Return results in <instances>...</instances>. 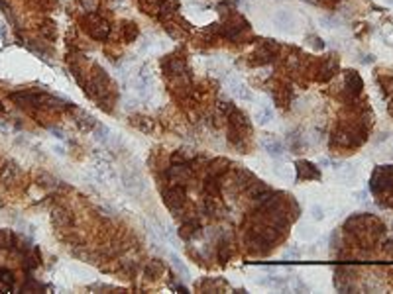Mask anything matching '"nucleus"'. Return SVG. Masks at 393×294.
<instances>
[{"mask_svg": "<svg viewBox=\"0 0 393 294\" xmlns=\"http://www.w3.org/2000/svg\"><path fill=\"white\" fill-rule=\"evenodd\" d=\"M12 290V286H8V284H2L0 282V292H10Z\"/></svg>", "mask_w": 393, "mask_h": 294, "instance_id": "36", "label": "nucleus"}, {"mask_svg": "<svg viewBox=\"0 0 393 294\" xmlns=\"http://www.w3.org/2000/svg\"><path fill=\"white\" fill-rule=\"evenodd\" d=\"M185 198L187 194L181 186H169L163 192V202H165V206L169 210H173V212H177V210H181L185 206Z\"/></svg>", "mask_w": 393, "mask_h": 294, "instance_id": "5", "label": "nucleus"}, {"mask_svg": "<svg viewBox=\"0 0 393 294\" xmlns=\"http://www.w3.org/2000/svg\"><path fill=\"white\" fill-rule=\"evenodd\" d=\"M278 53H279V46L276 42H264L261 46L255 49L254 53L250 55V65L254 67H264V65H270L278 59Z\"/></svg>", "mask_w": 393, "mask_h": 294, "instance_id": "3", "label": "nucleus"}, {"mask_svg": "<svg viewBox=\"0 0 393 294\" xmlns=\"http://www.w3.org/2000/svg\"><path fill=\"white\" fill-rule=\"evenodd\" d=\"M98 134H108V130H106V128H100V126H98ZM96 137H98V139H100V137L104 139L106 136H96Z\"/></svg>", "mask_w": 393, "mask_h": 294, "instance_id": "37", "label": "nucleus"}, {"mask_svg": "<svg viewBox=\"0 0 393 294\" xmlns=\"http://www.w3.org/2000/svg\"><path fill=\"white\" fill-rule=\"evenodd\" d=\"M228 167H230V161L224 157H216L212 159L210 163H208L207 171L208 175H214V177H220L224 171H228Z\"/></svg>", "mask_w": 393, "mask_h": 294, "instance_id": "15", "label": "nucleus"}, {"mask_svg": "<svg viewBox=\"0 0 393 294\" xmlns=\"http://www.w3.org/2000/svg\"><path fill=\"white\" fill-rule=\"evenodd\" d=\"M191 175H193V163L191 161H187V163H173L167 169V173H165V177L171 182H187L191 179Z\"/></svg>", "mask_w": 393, "mask_h": 294, "instance_id": "6", "label": "nucleus"}, {"mask_svg": "<svg viewBox=\"0 0 393 294\" xmlns=\"http://www.w3.org/2000/svg\"><path fill=\"white\" fill-rule=\"evenodd\" d=\"M20 177H22V169H20L18 163H14V161H4L2 163V167H0V182L4 186H14L16 182L20 181Z\"/></svg>", "mask_w": 393, "mask_h": 294, "instance_id": "4", "label": "nucleus"}, {"mask_svg": "<svg viewBox=\"0 0 393 294\" xmlns=\"http://www.w3.org/2000/svg\"><path fill=\"white\" fill-rule=\"evenodd\" d=\"M163 271H165V267H163L162 261L154 259V261H150V263L146 265L144 274H146V278H150V280H158V278L163 274Z\"/></svg>", "mask_w": 393, "mask_h": 294, "instance_id": "17", "label": "nucleus"}, {"mask_svg": "<svg viewBox=\"0 0 393 294\" xmlns=\"http://www.w3.org/2000/svg\"><path fill=\"white\" fill-rule=\"evenodd\" d=\"M248 32H250L248 20L242 18L240 14H236V12H228L226 22L220 24V36L234 42V44H240L242 38H244V34H248Z\"/></svg>", "mask_w": 393, "mask_h": 294, "instance_id": "1", "label": "nucleus"}, {"mask_svg": "<svg viewBox=\"0 0 393 294\" xmlns=\"http://www.w3.org/2000/svg\"><path fill=\"white\" fill-rule=\"evenodd\" d=\"M272 120H274L272 108H257V110H255V122H257L259 126H268Z\"/></svg>", "mask_w": 393, "mask_h": 294, "instance_id": "25", "label": "nucleus"}, {"mask_svg": "<svg viewBox=\"0 0 393 294\" xmlns=\"http://www.w3.org/2000/svg\"><path fill=\"white\" fill-rule=\"evenodd\" d=\"M16 247V235L10 229H0V249Z\"/></svg>", "mask_w": 393, "mask_h": 294, "instance_id": "24", "label": "nucleus"}, {"mask_svg": "<svg viewBox=\"0 0 393 294\" xmlns=\"http://www.w3.org/2000/svg\"><path fill=\"white\" fill-rule=\"evenodd\" d=\"M232 110H234V104L232 102H218V112H220V116H230Z\"/></svg>", "mask_w": 393, "mask_h": 294, "instance_id": "32", "label": "nucleus"}, {"mask_svg": "<svg viewBox=\"0 0 393 294\" xmlns=\"http://www.w3.org/2000/svg\"><path fill=\"white\" fill-rule=\"evenodd\" d=\"M171 263H173V267H175L177 271H179V272H183V276H185V278H187V276H189V271H187V267H185V265L181 263V259H179V257H175V255H171Z\"/></svg>", "mask_w": 393, "mask_h": 294, "instance_id": "31", "label": "nucleus"}, {"mask_svg": "<svg viewBox=\"0 0 393 294\" xmlns=\"http://www.w3.org/2000/svg\"><path fill=\"white\" fill-rule=\"evenodd\" d=\"M228 128L234 130V132H238V134H250L252 132V126H250V120H248V116L244 112H240V110H232L230 116H228Z\"/></svg>", "mask_w": 393, "mask_h": 294, "instance_id": "9", "label": "nucleus"}, {"mask_svg": "<svg viewBox=\"0 0 393 294\" xmlns=\"http://www.w3.org/2000/svg\"><path fill=\"white\" fill-rule=\"evenodd\" d=\"M4 112V106H2V102H0V114Z\"/></svg>", "mask_w": 393, "mask_h": 294, "instance_id": "38", "label": "nucleus"}, {"mask_svg": "<svg viewBox=\"0 0 393 294\" xmlns=\"http://www.w3.org/2000/svg\"><path fill=\"white\" fill-rule=\"evenodd\" d=\"M362 87H364V83H362L360 75L356 71H346V75H344V94L350 100H354L362 92Z\"/></svg>", "mask_w": 393, "mask_h": 294, "instance_id": "10", "label": "nucleus"}, {"mask_svg": "<svg viewBox=\"0 0 393 294\" xmlns=\"http://www.w3.org/2000/svg\"><path fill=\"white\" fill-rule=\"evenodd\" d=\"M22 290L24 292H32V290H42V284L38 282V280H34L32 276L28 278V282L26 284H22Z\"/></svg>", "mask_w": 393, "mask_h": 294, "instance_id": "30", "label": "nucleus"}, {"mask_svg": "<svg viewBox=\"0 0 393 294\" xmlns=\"http://www.w3.org/2000/svg\"><path fill=\"white\" fill-rule=\"evenodd\" d=\"M132 126L140 128L142 132H152V128H154L152 120H150V118H144V116H136V118H132Z\"/></svg>", "mask_w": 393, "mask_h": 294, "instance_id": "27", "label": "nucleus"}, {"mask_svg": "<svg viewBox=\"0 0 393 294\" xmlns=\"http://www.w3.org/2000/svg\"><path fill=\"white\" fill-rule=\"evenodd\" d=\"M203 188H205V192H207L208 196H218V194H220V188H222V184H220V181H218V177H214V175H208L207 179H205Z\"/></svg>", "mask_w": 393, "mask_h": 294, "instance_id": "20", "label": "nucleus"}, {"mask_svg": "<svg viewBox=\"0 0 393 294\" xmlns=\"http://www.w3.org/2000/svg\"><path fill=\"white\" fill-rule=\"evenodd\" d=\"M274 100H276L278 106L285 108L289 104V100H291V89L289 87H279V89H276L274 91Z\"/></svg>", "mask_w": 393, "mask_h": 294, "instance_id": "21", "label": "nucleus"}, {"mask_svg": "<svg viewBox=\"0 0 393 294\" xmlns=\"http://www.w3.org/2000/svg\"><path fill=\"white\" fill-rule=\"evenodd\" d=\"M0 282L8 284V286H14V272L8 271V269H0Z\"/></svg>", "mask_w": 393, "mask_h": 294, "instance_id": "29", "label": "nucleus"}, {"mask_svg": "<svg viewBox=\"0 0 393 294\" xmlns=\"http://www.w3.org/2000/svg\"><path fill=\"white\" fill-rule=\"evenodd\" d=\"M234 92H236L240 98H250V92L246 91V87H240V85H238V87L234 89Z\"/></svg>", "mask_w": 393, "mask_h": 294, "instance_id": "34", "label": "nucleus"}, {"mask_svg": "<svg viewBox=\"0 0 393 294\" xmlns=\"http://www.w3.org/2000/svg\"><path fill=\"white\" fill-rule=\"evenodd\" d=\"M51 222H53V226L61 227V229L63 227H71L73 226V212H69L63 206H57L53 210V214H51Z\"/></svg>", "mask_w": 393, "mask_h": 294, "instance_id": "11", "label": "nucleus"}, {"mask_svg": "<svg viewBox=\"0 0 393 294\" xmlns=\"http://www.w3.org/2000/svg\"><path fill=\"white\" fill-rule=\"evenodd\" d=\"M163 73L171 79V77H181V75H187V63L183 57L179 55H169L165 61H163Z\"/></svg>", "mask_w": 393, "mask_h": 294, "instance_id": "8", "label": "nucleus"}, {"mask_svg": "<svg viewBox=\"0 0 393 294\" xmlns=\"http://www.w3.org/2000/svg\"><path fill=\"white\" fill-rule=\"evenodd\" d=\"M199 231H201V224L199 222H195V220H187L183 226L179 227V237L181 239H193V237H197L199 235Z\"/></svg>", "mask_w": 393, "mask_h": 294, "instance_id": "14", "label": "nucleus"}, {"mask_svg": "<svg viewBox=\"0 0 393 294\" xmlns=\"http://www.w3.org/2000/svg\"><path fill=\"white\" fill-rule=\"evenodd\" d=\"M297 177L303 181H317V179H321V171L309 161H299L297 163Z\"/></svg>", "mask_w": 393, "mask_h": 294, "instance_id": "12", "label": "nucleus"}, {"mask_svg": "<svg viewBox=\"0 0 393 294\" xmlns=\"http://www.w3.org/2000/svg\"><path fill=\"white\" fill-rule=\"evenodd\" d=\"M311 46L315 47V49H323L324 44H321V40H319V38H311Z\"/></svg>", "mask_w": 393, "mask_h": 294, "instance_id": "35", "label": "nucleus"}, {"mask_svg": "<svg viewBox=\"0 0 393 294\" xmlns=\"http://www.w3.org/2000/svg\"><path fill=\"white\" fill-rule=\"evenodd\" d=\"M261 145H264V149L270 153V155H274V157H281L283 155V143L276 139V137H266L264 141H261Z\"/></svg>", "mask_w": 393, "mask_h": 294, "instance_id": "19", "label": "nucleus"}, {"mask_svg": "<svg viewBox=\"0 0 393 294\" xmlns=\"http://www.w3.org/2000/svg\"><path fill=\"white\" fill-rule=\"evenodd\" d=\"M81 6H83L87 12H94V10H96V0H81Z\"/></svg>", "mask_w": 393, "mask_h": 294, "instance_id": "33", "label": "nucleus"}, {"mask_svg": "<svg viewBox=\"0 0 393 294\" xmlns=\"http://www.w3.org/2000/svg\"><path fill=\"white\" fill-rule=\"evenodd\" d=\"M268 190H272V188H270V186H268L264 181H257V179H254V181L244 188V192H246L252 200H255L257 196H261V194H264V192H268Z\"/></svg>", "mask_w": 393, "mask_h": 294, "instance_id": "16", "label": "nucleus"}, {"mask_svg": "<svg viewBox=\"0 0 393 294\" xmlns=\"http://www.w3.org/2000/svg\"><path fill=\"white\" fill-rule=\"evenodd\" d=\"M40 36L47 40V42H55V38H57V28H55V24L51 22V20H47L40 26Z\"/></svg>", "mask_w": 393, "mask_h": 294, "instance_id": "23", "label": "nucleus"}, {"mask_svg": "<svg viewBox=\"0 0 393 294\" xmlns=\"http://www.w3.org/2000/svg\"><path fill=\"white\" fill-rule=\"evenodd\" d=\"M187 161H193V153H187L185 149H177V151H173V155H171V163H187Z\"/></svg>", "mask_w": 393, "mask_h": 294, "instance_id": "28", "label": "nucleus"}, {"mask_svg": "<svg viewBox=\"0 0 393 294\" xmlns=\"http://www.w3.org/2000/svg\"><path fill=\"white\" fill-rule=\"evenodd\" d=\"M179 6H181L179 0H160V4H158V16L162 20H169L171 16L177 14Z\"/></svg>", "mask_w": 393, "mask_h": 294, "instance_id": "13", "label": "nucleus"}, {"mask_svg": "<svg viewBox=\"0 0 393 294\" xmlns=\"http://www.w3.org/2000/svg\"><path fill=\"white\" fill-rule=\"evenodd\" d=\"M79 116H77V126H79V130H83V132H91L94 126H96V122H94V118L91 116V114H87V112H77Z\"/></svg>", "mask_w": 393, "mask_h": 294, "instance_id": "22", "label": "nucleus"}, {"mask_svg": "<svg viewBox=\"0 0 393 294\" xmlns=\"http://www.w3.org/2000/svg\"><path fill=\"white\" fill-rule=\"evenodd\" d=\"M140 30H138V24L136 22H124L120 26V36H122V40L124 42H134L136 38H138Z\"/></svg>", "mask_w": 393, "mask_h": 294, "instance_id": "18", "label": "nucleus"}, {"mask_svg": "<svg viewBox=\"0 0 393 294\" xmlns=\"http://www.w3.org/2000/svg\"><path fill=\"white\" fill-rule=\"evenodd\" d=\"M232 251H230V241L228 239H220L218 241V261L220 263H226L230 259Z\"/></svg>", "mask_w": 393, "mask_h": 294, "instance_id": "26", "label": "nucleus"}, {"mask_svg": "<svg viewBox=\"0 0 393 294\" xmlns=\"http://www.w3.org/2000/svg\"><path fill=\"white\" fill-rule=\"evenodd\" d=\"M338 67H340L338 57H336V55H330L328 59H324V61H321V63L317 65V69H315L317 79H319V81H330V79L338 73Z\"/></svg>", "mask_w": 393, "mask_h": 294, "instance_id": "7", "label": "nucleus"}, {"mask_svg": "<svg viewBox=\"0 0 393 294\" xmlns=\"http://www.w3.org/2000/svg\"><path fill=\"white\" fill-rule=\"evenodd\" d=\"M81 24H83V30L96 42H104L110 36V24L106 22L102 16H98L96 12H87L83 16Z\"/></svg>", "mask_w": 393, "mask_h": 294, "instance_id": "2", "label": "nucleus"}]
</instances>
